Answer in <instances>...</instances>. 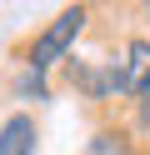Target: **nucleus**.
I'll return each instance as SVG.
<instances>
[{
    "instance_id": "f257e3e1",
    "label": "nucleus",
    "mask_w": 150,
    "mask_h": 155,
    "mask_svg": "<svg viewBox=\"0 0 150 155\" xmlns=\"http://www.w3.org/2000/svg\"><path fill=\"white\" fill-rule=\"evenodd\" d=\"M85 20H90L85 5H65V10H60L55 20H50L45 30L35 35V45H30V60H25V65L45 75L55 60H70V45H75V35L85 30Z\"/></svg>"
},
{
    "instance_id": "f03ea898",
    "label": "nucleus",
    "mask_w": 150,
    "mask_h": 155,
    "mask_svg": "<svg viewBox=\"0 0 150 155\" xmlns=\"http://www.w3.org/2000/svg\"><path fill=\"white\" fill-rule=\"evenodd\" d=\"M70 85H75L85 100H110V95H125V70L120 60H70Z\"/></svg>"
},
{
    "instance_id": "7ed1b4c3",
    "label": "nucleus",
    "mask_w": 150,
    "mask_h": 155,
    "mask_svg": "<svg viewBox=\"0 0 150 155\" xmlns=\"http://www.w3.org/2000/svg\"><path fill=\"white\" fill-rule=\"evenodd\" d=\"M120 70H125V95H130V100H145V95H150V40H145V35H135V40L125 45Z\"/></svg>"
},
{
    "instance_id": "20e7f679",
    "label": "nucleus",
    "mask_w": 150,
    "mask_h": 155,
    "mask_svg": "<svg viewBox=\"0 0 150 155\" xmlns=\"http://www.w3.org/2000/svg\"><path fill=\"white\" fill-rule=\"evenodd\" d=\"M35 140H40L35 115H25V110H15L0 125V155H35Z\"/></svg>"
},
{
    "instance_id": "39448f33",
    "label": "nucleus",
    "mask_w": 150,
    "mask_h": 155,
    "mask_svg": "<svg viewBox=\"0 0 150 155\" xmlns=\"http://www.w3.org/2000/svg\"><path fill=\"white\" fill-rule=\"evenodd\" d=\"M85 155H135V140L125 130H95L85 145Z\"/></svg>"
},
{
    "instance_id": "423d86ee",
    "label": "nucleus",
    "mask_w": 150,
    "mask_h": 155,
    "mask_svg": "<svg viewBox=\"0 0 150 155\" xmlns=\"http://www.w3.org/2000/svg\"><path fill=\"white\" fill-rule=\"evenodd\" d=\"M15 95H20V100H50V90H45V75L25 65V70H20V80H15Z\"/></svg>"
},
{
    "instance_id": "0eeeda50",
    "label": "nucleus",
    "mask_w": 150,
    "mask_h": 155,
    "mask_svg": "<svg viewBox=\"0 0 150 155\" xmlns=\"http://www.w3.org/2000/svg\"><path fill=\"white\" fill-rule=\"evenodd\" d=\"M140 125H145V130H150V95H145V100H140Z\"/></svg>"
}]
</instances>
